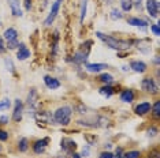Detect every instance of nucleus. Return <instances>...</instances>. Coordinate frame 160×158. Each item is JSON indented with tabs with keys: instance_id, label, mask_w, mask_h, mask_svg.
<instances>
[{
	"instance_id": "obj_39",
	"label": "nucleus",
	"mask_w": 160,
	"mask_h": 158,
	"mask_svg": "<svg viewBox=\"0 0 160 158\" xmlns=\"http://www.w3.org/2000/svg\"><path fill=\"white\" fill-rule=\"evenodd\" d=\"M122 153H123L122 147H118V149H116V150H115V154H116V156H115V157H122Z\"/></svg>"
},
{
	"instance_id": "obj_26",
	"label": "nucleus",
	"mask_w": 160,
	"mask_h": 158,
	"mask_svg": "<svg viewBox=\"0 0 160 158\" xmlns=\"http://www.w3.org/2000/svg\"><path fill=\"white\" fill-rule=\"evenodd\" d=\"M110 18H111L112 21H121L122 18H123V12L115 7V8H112L111 11H110Z\"/></svg>"
},
{
	"instance_id": "obj_23",
	"label": "nucleus",
	"mask_w": 160,
	"mask_h": 158,
	"mask_svg": "<svg viewBox=\"0 0 160 158\" xmlns=\"http://www.w3.org/2000/svg\"><path fill=\"white\" fill-rule=\"evenodd\" d=\"M119 3H121L122 12H129L133 10V0H119Z\"/></svg>"
},
{
	"instance_id": "obj_5",
	"label": "nucleus",
	"mask_w": 160,
	"mask_h": 158,
	"mask_svg": "<svg viewBox=\"0 0 160 158\" xmlns=\"http://www.w3.org/2000/svg\"><path fill=\"white\" fill-rule=\"evenodd\" d=\"M34 120L37 121L40 125H51V124H55V120H53V114L48 112V110H37L34 114H33Z\"/></svg>"
},
{
	"instance_id": "obj_27",
	"label": "nucleus",
	"mask_w": 160,
	"mask_h": 158,
	"mask_svg": "<svg viewBox=\"0 0 160 158\" xmlns=\"http://www.w3.org/2000/svg\"><path fill=\"white\" fill-rule=\"evenodd\" d=\"M151 112L153 113V117L158 120V118L160 117V101H155V104L151 108Z\"/></svg>"
},
{
	"instance_id": "obj_15",
	"label": "nucleus",
	"mask_w": 160,
	"mask_h": 158,
	"mask_svg": "<svg viewBox=\"0 0 160 158\" xmlns=\"http://www.w3.org/2000/svg\"><path fill=\"white\" fill-rule=\"evenodd\" d=\"M30 55H32L30 49H29L23 42H21L19 46H18V51H17V59L19 60V62H25V60H28L29 57H30Z\"/></svg>"
},
{
	"instance_id": "obj_16",
	"label": "nucleus",
	"mask_w": 160,
	"mask_h": 158,
	"mask_svg": "<svg viewBox=\"0 0 160 158\" xmlns=\"http://www.w3.org/2000/svg\"><path fill=\"white\" fill-rule=\"evenodd\" d=\"M130 70L137 74H144L148 70V66L142 60H133V62H130Z\"/></svg>"
},
{
	"instance_id": "obj_28",
	"label": "nucleus",
	"mask_w": 160,
	"mask_h": 158,
	"mask_svg": "<svg viewBox=\"0 0 160 158\" xmlns=\"http://www.w3.org/2000/svg\"><path fill=\"white\" fill-rule=\"evenodd\" d=\"M4 64H6L7 71H10V72H11V74L15 72V66H14L12 60L10 59V57H6V59H4Z\"/></svg>"
},
{
	"instance_id": "obj_10",
	"label": "nucleus",
	"mask_w": 160,
	"mask_h": 158,
	"mask_svg": "<svg viewBox=\"0 0 160 158\" xmlns=\"http://www.w3.org/2000/svg\"><path fill=\"white\" fill-rule=\"evenodd\" d=\"M60 147L64 151V154H72L77 150V142L72 141L70 138H63L60 141Z\"/></svg>"
},
{
	"instance_id": "obj_1",
	"label": "nucleus",
	"mask_w": 160,
	"mask_h": 158,
	"mask_svg": "<svg viewBox=\"0 0 160 158\" xmlns=\"http://www.w3.org/2000/svg\"><path fill=\"white\" fill-rule=\"evenodd\" d=\"M96 37L103 41L108 48L115 49V51L121 52V51H127V49L132 48V45L134 44V40H122V38H116L114 35L110 34H104L101 31H96Z\"/></svg>"
},
{
	"instance_id": "obj_34",
	"label": "nucleus",
	"mask_w": 160,
	"mask_h": 158,
	"mask_svg": "<svg viewBox=\"0 0 160 158\" xmlns=\"http://www.w3.org/2000/svg\"><path fill=\"white\" fill-rule=\"evenodd\" d=\"M8 136H10V135H8V132L0 128V142H6L7 139H8Z\"/></svg>"
},
{
	"instance_id": "obj_43",
	"label": "nucleus",
	"mask_w": 160,
	"mask_h": 158,
	"mask_svg": "<svg viewBox=\"0 0 160 158\" xmlns=\"http://www.w3.org/2000/svg\"><path fill=\"white\" fill-rule=\"evenodd\" d=\"M116 158H125V157H123V156H122V157H116Z\"/></svg>"
},
{
	"instance_id": "obj_24",
	"label": "nucleus",
	"mask_w": 160,
	"mask_h": 158,
	"mask_svg": "<svg viewBox=\"0 0 160 158\" xmlns=\"http://www.w3.org/2000/svg\"><path fill=\"white\" fill-rule=\"evenodd\" d=\"M86 12H88V0H82V4H81V11H79V23H83L86 18Z\"/></svg>"
},
{
	"instance_id": "obj_12",
	"label": "nucleus",
	"mask_w": 160,
	"mask_h": 158,
	"mask_svg": "<svg viewBox=\"0 0 160 158\" xmlns=\"http://www.w3.org/2000/svg\"><path fill=\"white\" fill-rule=\"evenodd\" d=\"M127 23H129L130 26H134V27L140 29L141 31H147L148 30V26H149V23L147 22V21L142 19V18H140V16H132V18H129V19H127Z\"/></svg>"
},
{
	"instance_id": "obj_25",
	"label": "nucleus",
	"mask_w": 160,
	"mask_h": 158,
	"mask_svg": "<svg viewBox=\"0 0 160 158\" xmlns=\"http://www.w3.org/2000/svg\"><path fill=\"white\" fill-rule=\"evenodd\" d=\"M18 150L21 153H26L29 150V139L28 138H21L18 142Z\"/></svg>"
},
{
	"instance_id": "obj_36",
	"label": "nucleus",
	"mask_w": 160,
	"mask_h": 158,
	"mask_svg": "<svg viewBox=\"0 0 160 158\" xmlns=\"http://www.w3.org/2000/svg\"><path fill=\"white\" fill-rule=\"evenodd\" d=\"M32 2H33V0H23V7H25V10H26V11H30Z\"/></svg>"
},
{
	"instance_id": "obj_6",
	"label": "nucleus",
	"mask_w": 160,
	"mask_h": 158,
	"mask_svg": "<svg viewBox=\"0 0 160 158\" xmlns=\"http://www.w3.org/2000/svg\"><path fill=\"white\" fill-rule=\"evenodd\" d=\"M26 104H28L29 110L32 112V116H33V114L38 110V105H40V101H38V93H37V90H36L34 87H33V89H30V91H29ZM30 112H29V113H30Z\"/></svg>"
},
{
	"instance_id": "obj_44",
	"label": "nucleus",
	"mask_w": 160,
	"mask_h": 158,
	"mask_svg": "<svg viewBox=\"0 0 160 158\" xmlns=\"http://www.w3.org/2000/svg\"><path fill=\"white\" fill-rule=\"evenodd\" d=\"M0 23H2V22H0Z\"/></svg>"
},
{
	"instance_id": "obj_38",
	"label": "nucleus",
	"mask_w": 160,
	"mask_h": 158,
	"mask_svg": "<svg viewBox=\"0 0 160 158\" xmlns=\"http://www.w3.org/2000/svg\"><path fill=\"white\" fill-rule=\"evenodd\" d=\"M7 51V46L4 45V42H3V40L0 38V55H3Z\"/></svg>"
},
{
	"instance_id": "obj_7",
	"label": "nucleus",
	"mask_w": 160,
	"mask_h": 158,
	"mask_svg": "<svg viewBox=\"0 0 160 158\" xmlns=\"http://www.w3.org/2000/svg\"><path fill=\"white\" fill-rule=\"evenodd\" d=\"M141 89H142L145 93H149V94H159V86L156 83L155 79L151 77L144 78L142 81H141Z\"/></svg>"
},
{
	"instance_id": "obj_35",
	"label": "nucleus",
	"mask_w": 160,
	"mask_h": 158,
	"mask_svg": "<svg viewBox=\"0 0 160 158\" xmlns=\"http://www.w3.org/2000/svg\"><path fill=\"white\" fill-rule=\"evenodd\" d=\"M99 158H115V156L111 151H103V153H100Z\"/></svg>"
},
{
	"instance_id": "obj_14",
	"label": "nucleus",
	"mask_w": 160,
	"mask_h": 158,
	"mask_svg": "<svg viewBox=\"0 0 160 158\" xmlns=\"http://www.w3.org/2000/svg\"><path fill=\"white\" fill-rule=\"evenodd\" d=\"M108 68V64L105 63H86L85 64V70L90 74H99L101 71L107 70Z\"/></svg>"
},
{
	"instance_id": "obj_41",
	"label": "nucleus",
	"mask_w": 160,
	"mask_h": 158,
	"mask_svg": "<svg viewBox=\"0 0 160 158\" xmlns=\"http://www.w3.org/2000/svg\"><path fill=\"white\" fill-rule=\"evenodd\" d=\"M155 64L159 66V56H155Z\"/></svg>"
},
{
	"instance_id": "obj_13",
	"label": "nucleus",
	"mask_w": 160,
	"mask_h": 158,
	"mask_svg": "<svg viewBox=\"0 0 160 158\" xmlns=\"http://www.w3.org/2000/svg\"><path fill=\"white\" fill-rule=\"evenodd\" d=\"M48 143H49V139L48 138L37 139V141L33 143V153L37 154V156L42 154L47 150V147H48Z\"/></svg>"
},
{
	"instance_id": "obj_29",
	"label": "nucleus",
	"mask_w": 160,
	"mask_h": 158,
	"mask_svg": "<svg viewBox=\"0 0 160 158\" xmlns=\"http://www.w3.org/2000/svg\"><path fill=\"white\" fill-rule=\"evenodd\" d=\"M10 106H11V100L10 98H3L0 101V110H7Z\"/></svg>"
},
{
	"instance_id": "obj_40",
	"label": "nucleus",
	"mask_w": 160,
	"mask_h": 158,
	"mask_svg": "<svg viewBox=\"0 0 160 158\" xmlns=\"http://www.w3.org/2000/svg\"><path fill=\"white\" fill-rule=\"evenodd\" d=\"M71 156H72V158H82V157H81V156H79V154H78V153H72Z\"/></svg>"
},
{
	"instance_id": "obj_11",
	"label": "nucleus",
	"mask_w": 160,
	"mask_h": 158,
	"mask_svg": "<svg viewBox=\"0 0 160 158\" xmlns=\"http://www.w3.org/2000/svg\"><path fill=\"white\" fill-rule=\"evenodd\" d=\"M23 117V102L19 98L14 101V112H12V120L15 123H19Z\"/></svg>"
},
{
	"instance_id": "obj_42",
	"label": "nucleus",
	"mask_w": 160,
	"mask_h": 158,
	"mask_svg": "<svg viewBox=\"0 0 160 158\" xmlns=\"http://www.w3.org/2000/svg\"><path fill=\"white\" fill-rule=\"evenodd\" d=\"M56 158H67L66 156H64V154H60V156H58Z\"/></svg>"
},
{
	"instance_id": "obj_30",
	"label": "nucleus",
	"mask_w": 160,
	"mask_h": 158,
	"mask_svg": "<svg viewBox=\"0 0 160 158\" xmlns=\"http://www.w3.org/2000/svg\"><path fill=\"white\" fill-rule=\"evenodd\" d=\"M125 158H141V153L138 150H132V151L125 153Z\"/></svg>"
},
{
	"instance_id": "obj_37",
	"label": "nucleus",
	"mask_w": 160,
	"mask_h": 158,
	"mask_svg": "<svg viewBox=\"0 0 160 158\" xmlns=\"http://www.w3.org/2000/svg\"><path fill=\"white\" fill-rule=\"evenodd\" d=\"M8 121H10V117L8 116H2L0 117V125H6V124H8Z\"/></svg>"
},
{
	"instance_id": "obj_8",
	"label": "nucleus",
	"mask_w": 160,
	"mask_h": 158,
	"mask_svg": "<svg viewBox=\"0 0 160 158\" xmlns=\"http://www.w3.org/2000/svg\"><path fill=\"white\" fill-rule=\"evenodd\" d=\"M159 8H160L159 0H147L145 2V10H147L148 15L153 18V19L159 18Z\"/></svg>"
},
{
	"instance_id": "obj_19",
	"label": "nucleus",
	"mask_w": 160,
	"mask_h": 158,
	"mask_svg": "<svg viewBox=\"0 0 160 158\" xmlns=\"http://www.w3.org/2000/svg\"><path fill=\"white\" fill-rule=\"evenodd\" d=\"M119 98H121V101L125 102V104H132L134 100H136V91H134L133 89H125V90L121 93Z\"/></svg>"
},
{
	"instance_id": "obj_17",
	"label": "nucleus",
	"mask_w": 160,
	"mask_h": 158,
	"mask_svg": "<svg viewBox=\"0 0 160 158\" xmlns=\"http://www.w3.org/2000/svg\"><path fill=\"white\" fill-rule=\"evenodd\" d=\"M151 108H152V104L149 101H144V102H140L138 105H136L134 108V112L138 116H145L147 113L151 112Z\"/></svg>"
},
{
	"instance_id": "obj_3",
	"label": "nucleus",
	"mask_w": 160,
	"mask_h": 158,
	"mask_svg": "<svg viewBox=\"0 0 160 158\" xmlns=\"http://www.w3.org/2000/svg\"><path fill=\"white\" fill-rule=\"evenodd\" d=\"M92 44H93L92 41H86L85 44H82L81 48L72 55L71 62L75 63V64H85V62L88 60V56H89V52H90V45Z\"/></svg>"
},
{
	"instance_id": "obj_2",
	"label": "nucleus",
	"mask_w": 160,
	"mask_h": 158,
	"mask_svg": "<svg viewBox=\"0 0 160 158\" xmlns=\"http://www.w3.org/2000/svg\"><path fill=\"white\" fill-rule=\"evenodd\" d=\"M71 116H72V108L68 105L59 106L55 112H53L55 124H59V125H68L71 121Z\"/></svg>"
},
{
	"instance_id": "obj_20",
	"label": "nucleus",
	"mask_w": 160,
	"mask_h": 158,
	"mask_svg": "<svg viewBox=\"0 0 160 158\" xmlns=\"http://www.w3.org/2000/svg\"><path fill=\"white\" fill-rule=\"evenodd\" d=\"M18 31H17V29H14V27H8V29H6L4 30V33H3V37H4V40L7 41V44L8 42H14V41H18Z\"/></svg>"
},
{
	"instance_id": "obj_22",
	"label": "nucleus",
	"mask_w": 160,
	"mask_h": 158,
	"mask_svg": "<svg viewBox=\"0 0 160 158\" xmlns=\"http://www.w3.org/2000/svg\"><path fill=\"white\" fill-rule=\"evenodd\" d=\"M99 81L101 82V83H104V85H112L115 82V79H114V77H112L111 74L103 72V74L99 75Z\"/></svg>"
},
{
	"instance_id": "obj_4",
	"label": "nucleus",
	"mask_w": 160,
	"mask_h": 158,
	"mask_svg": "<svg viewBox=\"0 0 160 158\" xmlns=\"http://www.w3.org/2000/svg\"><path fill=\"white\" fill-rule=\"evenodd\" d=\"M63 2H64V0H55V2L51 4L49 14L47 15L45 21H44V26H47V27L52 26V23L55 22L58 14H59V11H60V7H62V3H63Z\"/></svg>"
},
{
	"instance_id": "obj_18",
	"label": "nucleus",
	"mask_w": 160,
	"mask_h": 158,
	"mask_svg": "<svg viewBox=\"0 0 160 158\" xmlns=\"http://www.w3.org/2000/svg\"><path fill=\"white\" fill-rule=\"evenodd\" d=\"M44 83L47 89H49V90H58L60 87V81L55 77H51V75H45L44 77Z\"/></svg>"
},
{
	"instance_id": "obj_32",
	"label": "nucleus",
	"mask_w": 160,
	"mask_h": 158,
	"mask_svg": "<svg viewBox=\"0 0 160 158\" xmlns=\"http://www.w3.org/2000/svg\"><path fill=\"white\" fill-rule=\"evenodd\" d=\"M158 134H159V130H158V127H155V125H152V127L147 131V135L149 138H153V136H156Z\"/></svg>"
},
{
	"instance_id": "obj_21",
	"label": "nucleus",
	"mask_w": 160,
	"mask_h": 158,
	"mask_svg": "<svg viewBox=\"0 0 160 158\" xmlns=\"http://www.w3.org/2000/svg\"><path fill=\"white\" fill-rule=\"evenodd\" d=\"M99 93H100V95L104 97V98H110V97L114 95L115 89H114V86L112 85H104L103 87L99 89Z\"/></svg>"
},
{
	"instance_id": "obj_33",
	"label": "nucleus",
	"mask_w": 160,
	"mask_h": 158,
	"mask_svg": "<svg viewBox=\"0 0 160 158\" xmlns=\"http://www.w3.org/2000/svg\"><path fill=\"white\" fill-rule=\"evenodd\" d=\"M89 154H90V146H89V145L83 146V147H82V151H81V154H79V156L83 158V157H89Z\"/></svg>"
},
{
	"instance_id": "obj_31",
	"label": "nucleus",
	"mask_w": 160,
	"mask_h": 158,
	"mask_svg": "<svg viewBox=\"0 0 160 158\" xmlns=\"http://www.w3.org/2000/svg\"><path fill=\"white\" fill-rule=\"evenodd\" d=\"M151 33L155 35V37H159L160 35V29H159V23H153L151 25Z\"/></svg>"
},
{
	"instance_id": "obj_9",
	"label": "nucleus",
	"mask_w": 160,
	"mask_h": 158,
	"mask_svg": "<svg viewBox=\"0 0 160 158\" xmlns=\"http://www.w3.org/2000/svg\"><path fill=\"white\" fill-rule=\"evenodd\" d=\"M7 4L10 7V11L15 18H22L23 16V10H22V3L21 0H7Z\"/></svg>"
}]
</instances>
